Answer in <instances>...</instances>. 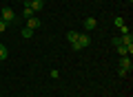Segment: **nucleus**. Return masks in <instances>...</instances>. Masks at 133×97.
<instances>
[{
  "mask_svg": "<svg viewBox=\"0 0 133 97\" xmlns=\"http://www.w3.org/2000/svg\"><path fill=\"white\" fill-rule=\"evenodd\" d=\"M95 27H98V20H95V18H87L84 20V29H87V31H93Z\"/></svg>",
  "mask_w": 133,
  "mask_h": 97,
  "instance_id": "nucleus-8",
  "label": "nucleus"
},
{
  "mask_svg": "<svg viewBox=\"0 0 133 97\" xmlns=\"http://www.w3.org/2000/svg\"><path fill=\"white\" fill-rule=\"evenodd\" d=\"M31 16H36V13H33V9H31V7H29V0H24V9H22V18H24V20H29V18H31Z\"/></svg>",
  "mask_w": 133,
  "mask_h": 97,
  "instance_id": "nucleus-7",
  "label": "nucleus"
},
{
  "mask_svg": "<svg viewBox=\"0 0 133 97\" xmlns=\"http://www.w3.org/2000/svg\"><path fill=\"white\" fill-rule=\"evenodd\" d=\"M111 44H113V46H120V44H122V38H120V35H115L113 40H111Z\"/></svg>",
  "mask_w": 133,
  "mask_h": 97,
  "instance_id": "nucleus-12",
  "label": "nucleus"
},
{
  "mask_svg": "<svg viewBox=\"0 0 133 97\" xmlns=\"http://www.w3.org/2000/svg\"><path fill=\"white\" fill-rule=\"evenodd\" d=\"M27 27H29V29H33V31H36V29H40V18L31 16V18L27 20Z\"/></svg>",
  "mask_w": 133,
  "mask_h": 97,
  "instance_id": "nucleus-6",
  "label": "nucleus"
},
{
  "mask_svg": "<svg viewBox=\"0 0 133 97\" xmlns=\"http://www.w3.org/2000/svg\"><path fill=\"white\" fill-rule=\"evenodd\" d=\"M7 27H9V24H7V22H2V20H0V33H2V31H7Z\"/></svg>",
  "mask_w": 133,
  "mask_h": 97,
  "instance_id": "nucleus-14",
  "label": "nucleus"
},
{
  "mask_svg": "<svg viewBox=\"0 0 133 97\" xmlns=\"http://www.w3.org/2000/svg\"><path fill=\"white\" fill-rule=\"evenodd\" d=\"M131 69H133L131 55H122V57H120V71H124V73H131Z\"/></svg>",
  "mask_w": 133,
  "mask_h": 97,
  "instance_id": "nucleus-3",
  "label": "nucleus"
},
{
  "mask_svg": "<svg viewBox=\"0 0 133 97\" xmlns=\"http://www.w3.org/2000/svg\"><path fill=\"white\" fill-rule=\"evenodd\" d=\"M2 22H7V24H11V22H16V13H14V9L11 7H2Z\"/></svg>",
  "mask_w": 133,
  "mask_h": 97,
  "instance_id": "nucleus-2",
  "label": "nucleus"
},
{
  "mask_svg": "<svg viewBox=\"0 0 133 97\" xmlns=\"http://www.w3.org/2000/svg\"><path fill=\"white\" fill-rule=\"evenodd\" d=\"M7 55H9L7 46H5V44H0V62H2V60H7Z\"/></svg>",
  "mask_w": 133,
  "mask_h": 97,
  "instance_id": "nucleus-11",
  "label": "nucleus"
},
{
  "mask_svg": "<svg viewBox=\"0 0 133 97\" xmlns=\"http://www.w3.org/2000/svg\"><path fill=\"white\" fill-rule=\"evenodd\" d=\"M20 33H22V38H24V40H29V38L33 35V29H29V27H24V29H22V31H20Z\"/></svg>",
  "mask_w": 133,
  "mask_h": 97,
  "instance_id": "nucleus-10",
  "label": "nucleus"
},
{
  "mask_svg": "<svg viewBox=\"0 0 133 97\" xmlns=\"http://www.w3.org/2000/svg\"><path fill=\"white\" fill-rule=\"evenodd\" d=\"M78 35H80L78 31H69V33H66V40H69V42L73 44V42H78Z\"/></svg>",
  "mask_w": 133,
  "mask_h": 97,
  "instance_id": "nucleus-9",
  "label": "nucleus"
},
{
  "mask_svg": "<svg viewBox=\"0 0 133 97\" xmlns=\"http://www.w3.org/2000/svg\"><path fill=\"white\" fill-rule=\"evenodd\" d=\"M113 24L120 29V27H124V20H122V18H115V20H113Z\"/></svg>",
  "mask_w": 133,
  "mask_h": 97,
  "instance_id": "nucleus-13",
  "label": "nucleus"
},
{
  "mask_svg": "<svg viewBox=\"0 0 133 97\" xmlns=\"http://www.w3.org/2000/svg\"><path fill=\"white\" fill-rule=\"evenodd\" d=\"M115 49H118L120 57H122V55H131V53H133V44H120V46H115Z\"/></svg>",
  "mask_w": 133,
  "mask_h": 97,
  "instance_id": "nucleus-4",
  "label": "nucleus"
},
{
  "mask_svg": "<svg viewBox=\"0 0 133 97\" xmlns=\"http://www.w3.org/2000/svg\"><path fill=\"white\" fill-rule=\"evenodd\" d=\"M29 7L33 9V13H40V11L44 9V2L42 0H29Z\"/></svg>",
  "mask_w": 133,
  "mask_h": 97,
  "instance_id": "nucleus-5",
  "label": "nucleus"
},
{
  "mask_svg": "<svg viewBox=\"0 0 133 97\" xmlns=\"http://www.w3.org/2000/svg\"><path fill=\"white\" fill-rule=\"evenodd\" d=\"M120 31H122V35H127V33H131V31H129V27H127V24H124V27H120Z\"/></svg>",
  "mask_w": 133,
  "mask_h": 97,
  "instance_id": "nucleus-15",
  "label": "nucleus"
},
{
  "mask_svg": "<svg viewBox=\"0 0 133 97\" xmlns=\"http://www.w3.org/2000/svg\"><path fill=\"white\" fill-rule=\"evenodd\" d=\"M89 46H91V38H89V33H80V35H78V42H73L71 49L82 51V49H89Z\"/></svg>",
  "mask_w": 133,
  "mask_h": 97,
  "instance_id": "nucleus-1",
  "label": "nucleus"
}]
</instances>
